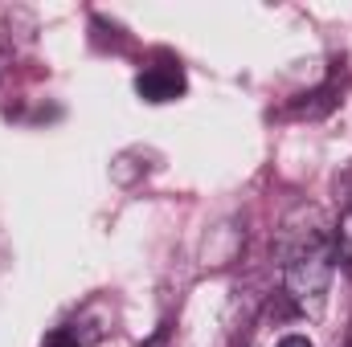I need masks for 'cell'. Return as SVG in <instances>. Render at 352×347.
<instances>
[{"label": "cell", "instance_id": "obj_5", "mask_svg": "<svg viewBox=\"0 0 352 347\" xmlns=\"http://www.w3.org/2000/svg\"><path fill=\"white\" fill-rule=\"evenodd\" d=\"M274 347H316V344H311L303 331H291V335H283V339H278Z\"/></svg>", "mask_w": 352, "mask_h": 347}, {"label": "cell", "instance_id": "obj_4", "mask_svg": "<svg viewBox=\"0 0 352 347\" xmlns=\"http://www.w3.org/2000/svg\"><path fill=\"white\" fill-rule=\"evenodd\" d=\"M41 347H78V339H74L66 327H54V331L45 335V344H41Z\"/></svg>", "mask_w": 352, "mask_h": 347}, {"label": "cell", "instance_id": "obj_2", "mask_svg": "<svg viewBox=\"0 0 352 347\" xmlns=\"http://www.w3.org/2000/svg\"><path fill=\"white\" fill-rule=\"evenodd\" d=\"M184 90H188V78L176 62H160V66H148L135 74V94L144 102H176Z\"/></svg>", "mask_w": 352, "mask_h": 347}, {"label": "cell", "instance_id": "obj_6", "mask_svg": "<svg viewBox=\"0 0 352 347\" xmlns=\"http://www.w3.org/2000/svg\"><path fill=\"white\" fill-rule=\"evenodd\" d=\"M344 347H352V339H349V344H344Z\"/></svg>", "mask_w": 352, "mask_h": 347}, {"label": "cell", "instance_id": "obj_3", "mask_svg": "<svg viewBox=\"0 0 352 347\" xmlns=\"http://www.w3.org/2000/svg\"><path fill=\"white\" fill-rule=\"evenodd\" d=\"M332 246H336V261L352 265V204L340 213V221L332 225Z\"/></svg>", "mask_w": 352, "mask_h": 347}, {"label": "cell", "instance_id": "obj_1", "mask_svg": "<svg viewBox=\"0 0 352 347\" xmlns=\"http://www.w3.org/2000/svg\"><path fill=\"white\" fill-rule=\"evenodd\" d=\"M274 258L283 270V290L299 311H320L332 286L336 246L332 225L320 204H295L274 237Z\"/></svg>", "mask_w": 352, "mask_h": 347}]
</instances>
